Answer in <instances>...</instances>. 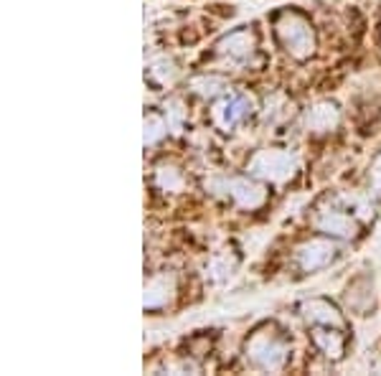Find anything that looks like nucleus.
<instances>
[{"label": "nucleus", "instance_id": "10", "mask_svg": "<svg viewBox=\"0 0 381 376\" xmlns=\"http://www.w3.org/2000/svg\"><path fill=\"white\" fill-rule=\"evenodd\" d=\"M313 343L318 346V351L323 353L325 359L338 361L346 351V341H343V333L335 330V325H320V328L313 330Z\"/></svg>", "mask_w": 381, "mask_h": 376}, {"label": "nucleus", "instance_id": "13", "mask_svg": "<svg viewBox=\"0 0 381 376\" xmlns=\"http://www.w3.org/2000/svg\"><path fill=\"white\" fill-rule=\"evenodd\" d=\"M156 186L166 193H178L186 186V178L176 166L163 163V166H158V171H156Z\"/></svg>", "mask_w": 381, "mask_h": 376}, {"label": "nucleus", "instance_id": "12", "mask_svg": "<svg viewBox=\"0 0 381 376\" xmlns=\"http://www.w3.org/2000/svg\"><path fill=\"white\" fill-rule=\"evenodd\" d=\"M300 310H303V318L315 325H335V328H338V325L343 323L338 310L325 300H308V303H303Z\"/></svg>", "mask_w": 381, "mask_h": 376}, {"label": "nucleus", "instance_id": "9", "mask_svg": "<svg viewBox=\"0 0 381 376\" xmlns=\"http://www.w3.org/2000/svg\"><path fill=\"white\" fill-rule=\"evenodd\" d=\"M338 122H341V112H338V107L330 102H318L315 107L308 110V115H305L308 130L315 135L333 133V130L338 128Z\"/></svg>", "mask_w": 381, "mask_h": 376}, {"label": "nucleus", "instance_id": "17", "mask_svg": "<svg viewBox=\"0 0 381 376\" xmlns=\"http://www.w3.org/2000/svg\"><path fill=\"white\" fill-rule=\"evenodd\" d=\"M190 87H193V92L198 97H214V94H219L224 89V81L219 76H198V79H193Z\"/></svg>", "mask_w": 381, "mask_h": 376}, {"label": "nucleus", "instance_id": "8", "mask_svg": "<svg viewBox=\"0 0 381 376\" xmlns=\"http://www.w3.org/2000/svg\"><path fill=\"white\" fill-rule=\"evenodd\" d=\"M315 226L323 234H328V237H338V239H351L358 232V224L351 216L343 214V211H333V208L330 211H320L315 219Z\"/></svg>", "mask_w": 381, "mask_h": 376}, {"label": "nucleus", "instance_id": "2", "mask_svg": "<svg viewBox=\"0 0 381 376\" xmlns=\"http://www.w3.org/2000/svg\"><path fill=\"white\" fill-rule=\"evenodd\" d=\"M288 341L272 328H260L247 341V361L262 371H280L288 364Z\"/></svg>", "mask_w": 381, "mask_h": 376}, {"label": "nucleus", "instance_id": "16", "mask_svg": "<svg viewBox=\"0 0 381 376\" xmlns=\"http://www.w3.org/2000/svg\"><path fill=\"white\" fill-rule=\"evenodd\" d=\"M208 278L211 280H224L231 275V270H234V257L229 255H216L214 260L208 262Z\"/></svg>", "mask_w": 381, "mask_h": 376}, {"label": "nucleus", "instance_id": "4", "mask_svg": "<svg viewBox=\"0 0 381 376\" xmlns=\"http://www.w3.org/2000/svg\"><path fill=\"white\" fill-rule=\"evenodd\" d=\"M214 188H219V193H226L239 208H257L265 203V188L249 178H219Z\"/></svg>", "mask_w": 381, "mask_h": 376}, {"label": "nucleus", "instance_id": "7", "mask_svg": "<svg viewBox=\"0 0 381 376\" xmlns=\"http://www.w3.org/2000/svg\"><path fill=\"white\" fill-rule=\"evenodd\" d=\"M249 110H252V99L242 97V94H229V97H224L221 102L214 104L211 120H214L216 128L231 130L249 115Z\"/></svg>", "mask_w": 381, "mask_h": 376}, {"label": "nucleus", "instance_id": "19", "mask_svg": "<svg viewBox=\"0 0 381 376\" xmlns=\"http://www.w3.org/2000/svg\"><path fill=\"white\" fill-rule=\"evenodd\" d=\"M371 188H374L376 193H381V156L376 158V163L371 166Z\"/></svg>", "mask_w": 381, "mask_h": 376}, {"label": "nucleus", "instance_id": "1", "mask_svg": "<svg viewBox=\"0 0 381 376\" xmlns=\"http://www.w3.org/2000/svg\"><path fill=\"white\" fill-rule=\"evenodd\" d=\"M275 36H278L280 46L298 61H305L315 51V36H313L310 21L295 11H285L275 21Z\"/></svg>", "mask_w": 381, "mask_h": 376}, {"label": "nucleus", "instance_id": "3", "mask_svg": "<svg viewBox=\"0 0 381 376\" xmlns=\"http://www.w3.org/2000/svg\"><path fill=\"white\" fill-rule=\"evenodd\" d=\"M298 171V158L290 151H260L249 161V173L270 183H283Z\"/></svg>", "mask_w": 381, "mask_h": 376}, {"label": "nucleus", "instance_id": "14", "mask_svg": "<svg viewBox=\"0 0 381 376\" xmlns=\"http://www.w3.org/2000/svg\"><path fill=\"white\" fill-rule=\"evenodd\" d=\"M148 79H151L153 84H158V87H166V84H171V81L176 79V64L173 61H168V59H161V61L151 64V69H148Z\"/></svg>", "mask_w": 381, "mask_h": 376}, {"label": "nucleus", "instance_id": "11", "mask_svg": "<svg viewBox=\"0 0 381 376\" xmlns=\"http://www.w3.org/2000/svg\"><path fill=\"white\" fill-rule=\"evenodd\" d=\"M176 283L171 275H158V278H151L148 285H145V308L148 310H158V308L168 305L171 298H173Z\"/></svg>", "mask_w": 381, "mask_h": 376}, {"label": "nucleus", "instance_id": "18", "mask_svg": "<svg viewBox=\"0 0 381 376\" xmlns=\"http://www.w3.org/2000/svg\"><path fill=\"white\" fill-rule=\"evenodd\" d=\"M166 120H168V128H173V130L183 128V107H181V102L168 104V107H166Z\"/></svg>", "mask_w": 381, "mask_h": 376}, {"label": "nucleus", "instance_id": "15", "mask_svg": "<svg viewBox=\"0 0 381 376\" xmlns=\"http://www.w3.org/2000/svg\"><path fill=\"white\" fill-rule=\"evenodd\" d=\"M166 133H168V120L153 115V112L145 117V145L161 143V140L166 138Z\"/></svg>", "mask_w": 381, "mask_h": 376}, {"label": "nucleus", "instance_id": "5", "mask_svg": "<svg viewBox=\"0 0 381 376\" xmlns=\"http://www.w3.org/2000/svg\"><path fill=\"white\" fill-rule=\"evenodd\" d=\"M254 49H257V41H254L252 31H247V29L231 31L229 36H224V39L216 44V54H219L221 59H226V61H231V64H244V61H249V59L254 56Z\"/></svg>", "mask_w": 381, "mask_h": 376}, {"label": "nucleus", "instance_id": "6", "mask_svg": "<svg viewBox=\"0 0 381 376\" xmlns=\"http://www.w3.org/2000/svg\"><path fill=\"white\" fill-rule=\"evenodd\" d=\"M335 260V247L325 239H310V242L300 244L295 249V262L303 273H315L320 267Z\"/></svg>", "mask_w": 381, "mask_h": 376}]
</instances>
